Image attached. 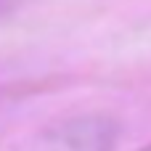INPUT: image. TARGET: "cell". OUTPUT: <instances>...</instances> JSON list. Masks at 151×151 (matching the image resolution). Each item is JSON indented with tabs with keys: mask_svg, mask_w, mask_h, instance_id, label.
Instances as JSON below:
<instances>
[{
	"mask_svg": "<svg viewBox=\"0 0 151 151\" xmlns=\"http://www.w3.org/2000/svg\"><path fill=\"white\" fill-rule=\"evenodd\" d=\"M117 138L119 122L111 114H77L35 130L16 151H114Z\"/></svg>",
	"mask_w": 151,
	"mask_h": 151,
	"instance_id": "cell-1",
	"label": "cell"
},
{
	"mask_svg": "<svg viewBox=\"0 0 151 151\" xmlns=\"http://www.w3.org/2000/svg\"><path fill=\"white\" fill-rule=\"evenodd\" d=\"M24 0H0V16H5V13H11L13 8H19Z\"/></svg>",
	"mask_w": 151,
	"mask_h": 151,
	"instance_id": "cell-2",
	"label": "cell"
},
{
	"mask_svg": "<svg viewBox=\"0 0 151 151\" xmlns=\"http://www.w3.org/2000/svg\"><path fill=\"white\" fill-rule=\"evenodd\" d=\"M141 151H151V143H149V146H143V149H141Z\"/></svg>",
	"mask_w": 151,
	"mask_h": 151,
	"instance_id": "cell-3",
	"label": "cell"
}]
</instances>
